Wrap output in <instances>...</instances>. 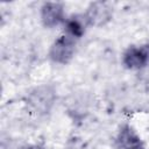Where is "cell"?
Returning a JSON list of instances; mask_svg holds the SVG:
<instances>
[{
	"mask_svg": "<svg viewBox=\"0 0 149 149\" xmlns=\"http://www.w3.org/2000/svg\"><path fill=\"white\" fill-rule=\"evenodd\" d=\"M122 64L128 70H141L149 64V44L132 45L122 55Z\"/></svg>",
	"mask_w": 149,
	"mask_h": 149,
	"instance_id": "2",
	"label": "cell"
},
{
	"mask_svg": "<svg viewBox=\"0 0 149 149\" xmlns=\"http://www.w3.org/2000/svg\"><path fill=\"white\" fill-rule=\"evenodd\" d=\"M66 20L64 6L61 2H44L41 7V21L47 28H55Z\"/></svg>",
	"mask_w": 149,
	"mask_h": 149,
	"instance_id": "3",
	"label": "cell"
},
{
	"mask_svg": "<svg viewBox=\"0 0 149 149\" xmlns=\"http://www.w3.org/2000/svg\"><path fill=\"white\" fill-rule=\"evenodd\" d=\"M88 22L85 15H71L70 17H66L64 22V34L74 40H78L85 34Z\"/></svg>",
	"mask_w": 149,
	"mask_h": 149,
	"instance_id": "6",
	"label": "cell"
},
{
	"mask_svg": "<svg viewBox=\"0 0 149 149\" xmlns=\"http://www.w3.org/2000/svg\"><path fill=\"white\" fill-rule=\"evenodd\" d=\"M76 41L77 40L68 36L66 34L58 36L50 47V59L57 64H68L74 56Z\"/></svg>",
	"mask_w": 149,
	"mask_h": 149,
	"instance_id": "1",
	"label": "cell"
},
{
	"mask_svg": "<svg viewBox=\"0 0 149 149\" xmlns=\"http://www.w3.org/2000/svg\"><path fill=\"white\" fill-rule=\"evenodd\" d=\"M116 149H143V142L136 130L129 125H122L115 136Z\"/></svg>",
	"mask_w": 149,
	"mask_h": 149,
	"instance_id": "4",
	"label": "cell"
},
{
	"mask_svg": "<svg viewBox=\"0 0 149 149\" xmlns=\"http://www.w3.org/2000/svg\"><path fill=\"white\" fill-rule=\"evenodd\" d=\"M85 17L88 24L92 26H100L107 22L111 17V8L102 2H93L87 8Z\"/></svg>",
	"mask_w": 149,
	"mask_h": 149,
	"instance_id": "5",
	"label": "cell"
},
{
	"mask_svg": "<svg viewBox=\"0 0 149 149\" xmlns=\"http://www.w3.org/2000/svg\"><path fill=\"white\" fill-rule=\"evenodd\" d=\"M29 149H43V148H40V147H33V148H29Z\"/></svg>",
	"mask_w": 149,
	"mask_h": 149,
	"instance_id": "7",
	"label": "cell"
}]
</instances>
